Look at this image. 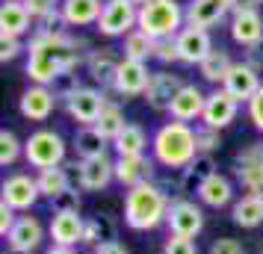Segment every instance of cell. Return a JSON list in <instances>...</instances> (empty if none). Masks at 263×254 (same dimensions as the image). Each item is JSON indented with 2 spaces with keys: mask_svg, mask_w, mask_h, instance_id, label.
Segmentation results:
<instances>
[{
  "mask_svg": "<svg viewBox=\"0 0 263 254\" xmlns=\"http://www.w3.org/2000/svg\"><path fill=\"white\" fill-rule=\"evenodd\" d=\"M74 154L80 160H95V157H107V148L112 145L107 136L98 130L95 124H89V127H80L77 133H74Z\"/></svg>",
  "mask_w": 263,
  "mask_h": 254,
  "instance_id": "cell-27",
  "label": "cell"
},
{
  "mask_svg": "<svg viewBox=\"0 0 263 254\" xmlns=\"http://www.w3.org/2000/svg\"><path fill=\"white\" fill-rule=\"evenodd\" d=\"M213 174H216V157L213 154H195V160L183 169L186 186H192V183L198 186V183H204L207 178H213Z\"/></svg>",
  "mask_w": 263,
  "mask_h": 254,
  "instance_id": "cell-35",
  "label": "cell"
},
{
  "mask_svg": "<svg viewBox=\"0 0 263 254\" xmlns=\"http://www.w3.org/2000/svg\"><path fill=\"white\" fill-rule=\"evenodd\" d=\"M24 157V145L18 142V136L12 130H0V166L6 169V166H15L18 160Z\"/></svg>",
  "mask_w": 263,
  "mask_h": 254,
  "instance_id": "cell-36",
  "label": "cell"
},
{
  "mask_svg": "<svg viewBox=\"0 0 263 254\" xmlns=\"http://www.w3.org/2000/svg\"><path fill=\"white\" fill-rule=\"evenodd\" d=\"M116 181L121 186H142L154 181V157H116Z\"/></svg>",
  "mask_w": 263,
  "mask_h": 254,
  "instance_id": "cell-19",
  "label": "cell"
},
{
  "mask_svg": "<svg viewBox=\"0 0 263 254\" xmlns=\"http://www.w3.org/2000/svg\"><path fill=\"white\" fill-rule=\"evenodd\" d=\"M24 6L30 9L33 21H36V18H42V15H48V12H53V9H60L62 0H24Z\"/></svg>",
  "mask_w": 263,
  "mask_h": 254,
  "instance_id": "cell-45",
  "label": "cell"
},
{
  "mask_svg": "<svg viewBox=\"0 0 263 254\" xmlns=\"http://www.w3.org/2000/svg\"><path fill=\"white\" fill-rule=\"evenodd\" d=\"M260 6H263V0H231V9H234L231 15H237V12H260Z\"/></svg>",
  "mask_w": 263,
  "mask_h": 254,
  "instance_id": "cell-49",
  "label": "cell"
},
{
  "mask_svg": "<svg viewBox=\"0 0 263 254\" xmlns=\"http://www.w3.org/2000/svg\"><path fill=\"white\" fill-rule=\"evenodd\" d=\"M154 60L168 65V62H180V53H178V42L175 38H160L154 48Z\"/></svg>",
  "mask_w": 263,
  "mask_h": 254,
  "instance_id": "cell-42",
  "label": "cell"
},
{
  "mask_svg": "<svg viewBox=\"0 0 263 254\" xmlns=\"http://www.w3.org/2000/svg\"><path fill=\"white\" fill-rule=\"evenodd\" d=\"M231 38L242 45V48H251L263 42V15L260 12H237L231 18Z\"/></svg>",
  "mask_w": 263,
  "mask_h": 254,
  "instance_id": "cell-24",
  "label": "cell"
},
{
  "mask_svg": "<svg viewBox=\"0 0 263 254\" xmlns=\"http://www.w3.org/2000/svg\"><path fill=\"white\" fill-rule=\"evenodd\" d=\"M260 254H263V248H260Z\"/></svg>",
  "mask_w": 263,
  "mask_h": 254,
  "instance_id": "cell-54",
  "label": "cell"
},
{
  "mask_svg": "<svg viewBox=\"0 0 263 254\" xmlns=\"http://www.w3.org/2000/svg\"><path fill=\"white\" fill-rule=\"evenodd\" d=\"M207 254H246V248L234 237H219V240H213V245H210Z\"/></svg>",
  "mask_w": 263,
  "mask_h": 254,
  "instance_id": "cell-43",
  "label": "cell"
},
{
  "mask_svg": "<svg viewBox=\"0 0 263 254\" xmlns=\"http://www.w3.org/2000/svg\"><path fill=\"white\" fill-rule=\"evenodd\" d=\"M83 50H86L83 38L68 36L65 30L62 33H50V36H33L30 48H27L24 71L33 83L50 86L62 71L77 68L80 62H86L89 53H83Z\"/></svg>",
  "mask_w": 263,
  "mask_h": 254,
  "instance_id": "cell-1",
  "label": "cell"
},
{
  "mask_svg": "<svg viewBox=\"0 0 263 254\" xmlns=\"http://www.w3.org/2000/svg\"><path fill=\"white\" fill-rule=\"evenodd\" d=\"M119 65L121 60H116L109 50H89V56H86V71L95 83H101V89H112Z\"/></svg>",
  "mask_w": 263,
  "mask_h": 254,
  "instance_id": "cell-25",
  "label": "cell"
},
{
  "mask_svg": "<svg viewBox=\"0 0 263 254\" xmlns=\"http://www.w3.org/2000/svg\"><path fill=\"white\" fill-rule=\"evenodd\" d=\"M195 192H198V201L204 207H213V210H222V207L234 204V183H231V178L219 174V171L213 178H207L204 183H198Z\"/></svg>",
  "mask_w": 263,
  "mask_h": 254,
  "instance_id": "cell-23",
  "label": "cell"
},
{
  "mask_svg": "<svg viewBox=\"0 0 263 254\" xmlns=\"http://www.w3.org/2000/svg\"><path fill=\"white\" fill-rule=\"evenodd\" d=\"M80 207H83V195L74 186L60 192L57 198H50V213H80Z\"/></svg>",
  "mask_w": 263,
  "mask_h": 254,
  "instance_id": "cell-37",
  "label": "cell"
},
{
  "mask_svg": "<svg viewBox=\"0 0 263 254\" xmlns=\"http://www.w3.org/2000/svg\"><path fill=\"white\" fill-rule=\"evenodd\" d=\"M195 139H198V154H216L222 148V136L213 127H198Z\"/></svg>",
  "mask_w": 263,
  "mask_h": 254,
  "instance_id": "cell-40",
  "label": "cell"
},
{
  "mask_svg": "<svg viewBox=\"0 0 263 254\" xmlns=\"http://www.w3.org/2000/svg\"><path fill=\"white\" fill-rule=\"evenodd\" d=\"M95 27L107 38H124L130 30L139 27V6L133 0H104V12Z\"/></svg>",
  "mask_w": 263,
  "mask_h": 254,
  "instance_id": "cell-6",
  "label": "cell"
},
{
  "mask_svg": "<svg viewBox=\"0 0 263 254\" xmlns=\"http://www.w3.org/2000/svg\"><path fill=\"white\" fill-rule=\"evenodd\" d=\"M45 254H77V248H68V245H50Z\"/></svg>",
  "mask_w": 263,
  "mask_h": 254,
  "instance_id": "cell-51",
  "label": "cell"
},
{
  "mask_svg": "<svg viewBox=\"0 0 263 254\" xmlns=\"http://www.w3.org/2000/svg\"><path fill=\"white\" fill-rule=\"evenodd\" d=\"M53 107H57V95L50 92V86H39V83L30 86L18 101V109L27 121H48Z\"/></svg>",
  "mask_w": 263,
  "mask_h": 254,
  "instance_id": "cell-18",
  "label": "cell"
},
{
  "mask_svg": "<svg viewBox=\"0 0 263 254\" xmlns=\"http://www.w3.org/2000/svg\"><path fill=\"white\" fill-rule=\"evenodd\" d=\"M228 12H234L231 9V0H190V6H186V24L210 30Z\"/></svg>",
  "mask_w": 263,
  "mask_h": 254,
  "instance_id": "cell-22",
  "label": "cell"
},
{
  "mask_svg": "<svg viewBox=\"0 0 263 254\" xmlns=\"http://www.w3.org/2000/svg\"><path fill=\"white\" fill-rule=\"evenodd\" d=\"M6 254H33V251H21V248H9Z\"/></svg>",
  "mask_w": 263,
  "mask_h": 254,
  "instance_id": "cell-52",
  "label": "cell"
},
{
  "mask_svg": "<svg viewBox=\"0 0 263 254\" xmlns=\"http://www.w3.org/2000/svg\"><path fill=\"white\" fill-rule=\"evenodd\" d=\"M48 237L53 240V245L77 248L86 237V219L80 213H53L48 225Z\"/></svg>",
  "mask_w": 263,
  "mask_h": 254,
  "instance_id": "cell-16",
  "label": "cell"
},
{
  "mask_svg": "<svg viewBox=\"0 0 263 254\" xmlns=\"http://www.w3.org/2000/svg\"><path fill=\"white\" fill-rule=\"evenodd\" d=\"M246 62H249L251 68H257V71H263V42H257V45H251V48H246Z\"/></svg>",
  "mask_w": 263,
  "mask_h": 254,
  "instance_id": "cell-48",
  "label": "cell"
},
{
  "mask_svg": "<svg viewBox=\"0 0 263 254\" xmlns=\"http://www.w3.org/2000/svg\"><path fill=\"white\" fill-rule=\"evenodd\" d=\"M39 198H42V192H39V181L36 178H30V174H24V171L9 174V178L3 181L0 201H6L9 207H15L18 213H24V210H30V207H36Z\"/></svg>",
  "mask_w": 263,
  "mask_h": 254,
  "instance_id": "cell-10",
  "label": "cell"
},
{
  "mask_svg": "<svg viewBox=\"0 0 263 254\" xmlns=\"http://www.w3.org/2000/svg\"><path fill=\"white\" fill-rule=\"evenodd\" d=\"M204 104H207V95L201 92V86L186 83L178 95H175L172 107H168V115H172V121L190 124V121H195V119L204 115Z\"/></svg>",
  "mask_w": 263,
  "mask_h": 254,
  "instance_id": "cell-17",
  "label": "cell"
},
{
  "mask_svg": "<svg viewBox=\"0 0 263 254\" xmlns=\"http://www.w3.org/2000/svg\"><path fill=\"white\" fill-rule=\"evenodd\" d=\"M109 104V97L104 95V89H95V86H80L68 101H65V109L74 121H80L83 127L95 124L101 119L104 107Z\"/></svg>",
  "mask_w": 263,
  "mask_h": 254,
  "instance_id": "cell-8",
  "label": "cell"
},
{
  "mask_svg": "<svg viewBox=\"0 0 263 254\" xmlns=\"http://www.w3.org/2000/svg\"><path fill=\"white\" fill-rule=\"evenodd\" d=\"M127 124H130V121H124V109H121L119 104H112V101L104 107L101 119L95 121V127H98L104 136H107L109 142H116V139L124 133V127H127Z\"/></svg>",
  "mask_w": 263,
  "mask_h": 254,
  "instance_id": "cell-34",
  "label": "cell"
},
{
  "mask_svg": "<svg viewBox=\"0 0 263 254\" xmlns=\"http://www.w3.org/2000/svg\"><path fill=\"white\" fill-rule=\"evenodd\" d=\"M231 219L234 225L246 230H254L263 225V198L260 195H242L239 201L231 204Z\"/></svg>",
  "mask_w": 263,
  "mask_h": 254,
  "instance_id": "cell-29",
  "label": "cell"
},
{
  "mask_svg": "<svg viewBox=\"0 0 263 254\" xmlns=\"http://www.w3.org/2000/svg\"><path fill=\"white\" fill-rule=\"evenodd\" d=\"M15 213H18L15 207H9L6 201H0V237H3V240H6V233L12 230V225L18 222V216H15Z\"/></svg>",
  "mask_w": 263,
  "mask_h": 254,
  "instance_id": "cell-46",
  "label": "cell"
},
{
  "mask_svg": "<svg viewBox=\"0 0 263 254\" xmlns=\"http://www.w3.org/2000/svg\"><path fill=\"white\" fill-rule=\"evenodd\" d=\"M65 139H62L57 130H48V127H42L36 133H30V139L24 142V160L30 169H57L62 166V160H65Z\"/></svg>",
  "mask_w": 263,
  "mask_h": 254,
  "instance_id": "cell-5",
  "label": "cell"
},
{
  "mask_svg": "<svg viewBox=\"0 0 263 254\" xmlns=\"http://www.w3.org/2000/svg\"><path fill=\"white\" fill-rule=\"evenodd\" d=\"M112 148H116L119 157H142L145 148H148V133H145V127L142 124H127L124 133L112 142Z\"/></svg>",
  "mask_w": 263,
  "mask_h": 254,
  "instance_id": "cell-31",
  "label": "cell"
},
{
  "mask_svg": "<svg viewBox=\"0 0 263 254\" xmlns=\"http://www.w3.org/2000/svg\"><path fill=\"white\" fill-rule=\"evenodd\" d=\"M260 86L263 83H260V71H257V68H251L249 62H234V68H231V74L225 77L222 89H225L237 104H249L251 97L257 95Z\"/></svg>",
  "mask_w": 263,
  "mask_h": 254,
  "instance_id": "cell-12",
  "label": "cell"
},
{
  "mask_svg": "<svg viewBox=\"0 0 263 254\" xmlns=\"http://www.w3.org/2000/svg\"><path fill=\"white\" fill-rule=\"evenodd\" d=\"M74 71H77V68H68V71H62L60 77L50 83V92H53L57 97H62V101H68V97L80 89V77H77Z\"/></svg>",
  "mask_w": 263,
  "mask_h": 254,
  "instance_id": "cell-38",
  "label": "cell"
},
{
  "mask_svg": "<svg viewBox=\"0 0 263 254\" xmlns=\"http://www.w3.org/2000/svg\"><path fill=\"white\" fill-rule=\"evenodd\" d=\"M186 9H180L178 0H151L148 6H139V30L151 38H175L183 30Z\"/></svg>",
  "mask_w": 263,
  "mask_h": 254,
  "instance_id": "cell-4",
  "label": "cell"
},
{
  "mask_svg": "<svg viewBox=\"0 0 263 254\" xmlns=\"http://www.w3.org/2000/svg\"><path fill=\"white\" fill-rule=\"evenodd\" d=\"M133 3H136V6H148V3H151V0H133Z\"/></svg>",
  "mask_w": 263,
  "mask_h": 254,
  "instance_id": "cell-53",
  "label": "cell"
},
{
  "mask_svg": "<svg viewBox=\"0 0 263 254\" xmlns=\"http://www.w3.org/2000/svg\"><path fill=\"white\" fill-rule=\"evenodd\" d=\"M178 53H180V62H186V65H201L210 53H213V38H210V30H204V27H183L178 36Z\"/></svg>",
  "mask_w": 263,
  "mask_h": 254,
  "instance_id": "cell-11",
  "label": "cell"
},
{
  "mask_svg": "<svg viewBox=\"0 0 263 254\" xmlns=\"http://www.w3.org/2000/svg\"><path fill=\"white\" fill-rule=\"evenodd\" d=\"M168 204L172 198L166 195V189L160 183H142L133 186L124 195V225L130 230H157L160 225H166Z\"/></svg>",
  "mask_w": 263,
  "mask_h": 254,
  "instance_id": "cell-2",
  "label": "cell"
},
{
  "mask_svg": "<svg viewBox=\"0 0 263 254\" xmlns=\"http://www.w3.org/2000/svg\"><path fill=\"white\" fill-rule=\"evenodd\" d=\"M195 127L183 124V121H168L151 139V157L157 166L175 171V169H186L195 154H198V139H195Z\"/></svg>",
  "mask_w": 263,
  "mask_h": 254,
  "instance_id": "cell-3",
  "label": "cell"
},
{
  "mask_svg": "<svg viewBox=\"0 0 263 254\" xmlns=\"http://www.w3.org/2000/svg\"><path fill=\"white\" fill-rule=\"evenodd\" d=\"M21 50V38H0V62H12Z\"/></svg>",
  "mask_w": 263,
  "mask_h": 254,
  "instance_id": "cell-47",
  "label": "cell"
},
{
  "mask_svg": "<svg viewBox=\"0 0 263 254\" xmlns=\"http://www.w3.org/2000/svg\"><path fill=\"white\" fill-rule=\"evenodd\" d=\"M166 228L172 237L195 240L204 230V210L195 201H190V198H172L168 216H166Z\"/></svg>",
  "mask_w": 263,
  "mask_h": 254,
  "instance_id": "cell-7",
  "label": "cell"
},
{
  "mask_svg": "<svg viewBox=\"0 0 263 254\" xmlns=\"http://www.w3.org/2000/svg\"><path fill=\"white\" fill-rule=\"evenodd\" d=\"M68 169L71 166H57V169H45L36 174L39 181V192H42V198H57L60 192H65V189H71V174H68Z\"/></svg>",
  "mask_w": 263,
  "mask_h": 254,
  "instance_id": "cell-30",
  "label": "cell"
},
{
  "mask_svg": "<svg viewBox=\"0 0 263 254\" xmlns=\"http://www.w3.org/2000/svg\"><path fill=\"white\" fill-rule=\"evenodd\" d=\"M246 109H249V121L263 133V86L257 89V95L246 104Z\"/></svg>",
  "mask_w": 263,
  "mask_h": 254,
  "instance_id": "cell-44",
  "label": "cell"
},
{
  "mask_svg": "<svg viewBox=\"0 0 263 254\" xmlns=\"http://www.w3.org/2000/svg\"><path fill=\"white\" fill-rule=\"evenodd\" d=\"M62 18L68 27H89L98 24V18L104 12L101 0H62Z\"/></svg>",
  "mask_w": 263,
  "mask_h": 254,
  "instance_id": "cell-28",
  "label": "cell"
},
{
  "mask_svg": "<svg viewBox=\"0 0 263 254\" xmlns=\"http://www.w3.org/2000/svg\"><path fill=\"white\" fill-rule=\"evenodd\" d=\"M107 242H119V222L109 213H95V216L86 219V237L83 245H107Z\"/></svg>",
  "mask_w": 263,
  "mask_h": 254,
  "instance_id": "cell-26",
  "label": "cell"
},
{
  "mask_svg": "<svg viewBox=\"0 0 263 254\" xmlns=\"http://www.w3.org/2000/svg\"><path fill=\"white\" fill-rule=\"evenodd\" d=\"M74 169H77V189L83 192H104L116 181V160H109V154L95 160H80L74 163Z\"/></svg>",
  "mask_w": 263,
  "mask_h": 254,
  "instance_id": "cell-9",
  "label": "cell"
},
{
  "mask_svg": "<svg viewBox=\"0 0 263 254\" xmlns=\"http://www.w3.org/2000/svg\"><path fill=\"white\" fill-rule=\"evenodd\" d=\"M9 248H21V251H36L45 242V225L36 216H18V222L12 225V230L6 233Z\"/></svg>",
  "mask_w": 263,
  "mask_h": 254,
  "instance_id": "cell-21",
  "label": "cell"
},
{
  "mask_svg": "<svg viewBox=\"0 0 263 254\" xmlns=\"http://www.w3.org/2000/svg\"><path fill=\"white\" fill-rule=\"evenodd\" d=\"M33 15L24 6V0H3L0 6V38H21L30 33Z\"/></svg>",
  "mask_w": 263,
  "mask_h": 254,
  "instance_id": "cell-20",
  "label": "cell"
},
{
  "mask_svg": "<svg viewBox=\"0 0 263 254\" xmlns=\"http://www.w3.org/2000/svg\"><path fill=\"white\" fill-rule=\"evenodd\" d=\"M198 68H201V77L207 80V83L222 86V83H225V77L231 74V68H234V60L228 56V50H222V48L216 50L213 48V53H210Z\"/></svg>",
  "mask_w": 263,
  "mask_h": 254,
  "instance_id": "cell-33",
  "label": "cell"
},
{
  "mask_svg": "<svg viewBox=\"0 0 263 254\" xmlns=\"http://www.w3.org/2000/svg\"><path fill=\"white\" fill-rule=\"evenodd\" d=\"M65 18H62V9H53V12L36 18V36H50V33H62L65 30Z\"/></svg>",
  "mask_w": 263,
  "mask_h": 254,
  "instance_id": "cell-39",
  "label": "cell"
},
{
  "mask_svg": "<svg viewBox=\"0 0 263 254\" xmlns=\"http://www.w3.org/2000/svg\"><path fill=\"white\" fill-rule=\"evenodd\" d=\"M163 254H198V242L186 240V237H172L163 242Z\"/></svg>",
  "mask_w": 263,
  "mask_h": 254,
  "instance_id": "cell-41",
  "label": "cell"
},
{
  "mask_svg": "<svg viewBox=\"0 0 263 254\" xmlns=\"http://www.w3.org/2000/svg\"><path fill=\"white\" fill-rule=\"evenodd\" d=\"M92 254H130L121 242H107V245H98V248H92Z\"/></svg>",
  "mask_w": 263,
  "mask_h": 254,
  "instance_id": "cell-50",
  "label": "cell"
},
{
  "mask_svg": "<svg viewBox=\"0 0 263 254\" xmlns=\"http://www.w3.org/2000/svg\"><path fill=\"white\" fill-rule=\"evenodd\" d=\"M183 80H180V74H172V71H157L151 74V83L145 89V104L157 112H168L172 107V101L178 95L180 89H183Z\"/></svg>",
  "mask_w": 263,
  "mask_h": 254,
  "instance_id": "cell-13",
  "label": "cell"
},
{
  "mask_svg": "<svg viewBox=\"0 0 263 254\" xmlns=\"http://www.w3.org/2000/svg\"><path fill=\"white\" fill-rule=\"evenodd\" d=\"M148 83H151V71H148V65H145V62L121 60L119 74H116V83H112V92H119V95L127 101V97L145 95Z\"/></svg>",
  "mask_w": 263,
  "mask_h": 254,
  "instance_id": "cell-14",
  "label": "cell"
},
{
  "mask_svg": "<svg viewBox=\"0 0 263 254\" xmlns=\"http://www.w3.org/2000/svg\"><path fill=\"white\" fill-rule=\"evenodd\" d=\"M154 48H157V38H151L148 33H142L139 27L130 30L124 36V60H136V62H148L154 60Z\"/></svg>",
  "mask_w": 263,
  "mask_h": 254,
  "instance_id": "cell-32",
  "label": "cell"
},
{
  "mask_svg": "<svg viewBox=\"0 0 263 254\" xmlns=\"http://www.w3.org/2000/svg\"><path fill=\"white\" fill-rule=\"evenodd\" d=\"M237 112H239V104L234 101V97L228 95L225 89L219 86L216 92H210L207 95V104H204V127H213V130H225L231 121L237 119Z\"/></svg>",
  "mask_w": 263,
  "mask_h": 254,
  "instance_id": "cell-15",
  "label": "cell"
}]
</instances>
